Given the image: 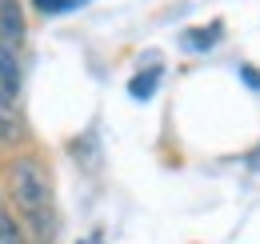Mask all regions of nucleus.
Returning a JSON list of instances; mask_svg holds the SVG:
<instances>
[{
	"label": "nucleus",
	"mask_w": 260,
	"mask_h": 244,
	"mask_svg": "<svg viewBox=\"0 0 260 244\" xmlns=\"http://www.w3.org/2000/svg\"><path fill=\"white\" fill-rule=\"evenodd\" d=\"M4 196L24 220L32 244H56V192L36 152H12V160L4 164Z\"/></svg>",
	"instance_id": "1"
},
{
	"label": "nucleus",
	"mask_w": 260,
	"mask_h": 244,
	"mask_svg": "<svg viewBox=\"0 0 260 244\" xmlns=\"http://www.w3.org/2000/svg\"><path fill=\"white\" fill-rule=\"evenodd\" d=\"M80 244H100V236H88V240H80Z\"/></svg>",
	"instance_id": "10"
},
{
	"label": "nucleus",
	"mask_w": 260,
	"mask_h": 244,
	"mask_svg": "<svg viewBox=\"0 0 260 244\" xmlns=\"http://www.w3.org/2000/svg\"><path fill=\"white\" fill-rule=\"evenodd\" d=\"M0 96L12 100V104L20 96V60H16L12 44H0Z\"/></svg>",
	"instance_id": "3"
},
{
	"label": "nucleus",
	"mask_w": 260,
	"mask_h": 244,
	"mask_svg": "<svg viewBox=\"0 0 260 244\" xmlns=\"http://www.w3.org/2000/svg\"><path fill=\"white\" fill-rule=\"evenodd\" d=\"M220 36H224L220 24H204V28L180 32V44H184L188 52H208V48H216V44H220Z\"/></svg>",
	"instance_id": "5"
},
{
	"label": "nucleus",
	"mask_w": 260,
	"mask_h": 244,
	"mask_svg": "<svg viewBox=\"0 0 260 244\" xmlns=\"http://www.w3.org/2000/svg\"><path fill=\"white\" fill-rule=\"evenodd\" d=\"M240 76H244L252 88H260V72H256V68H248V64H244V68H240Z\"/></svg>",
	"instance_id": "9"
},
{
	"label": "nucleus",
	"mask_w": 260,
	"mask_h": 244,
	"mask_svg": "<svg viewBox=\"0 0 260 244\" xmlns=\"http://www.w3.org/2000/svg\"><path fill=\"white\" fill-rule=\"evenodd\" d=\"M20 140V120H16V104L0 96V144H16Z\"/></svg>",
	"instance_id": "6"
},
{
	"label": "nucleus",
	"mask_w": 260,
	"mask_h": 244,
	"mask_svg": "<svg viewBox=\"0 0 260 244\" xmlns=\"http://www.w3.org/2000/svg\"><path fill=\"white\" fill-rule=\"evenodd\" d=\"M88 0H32V8L40 16H60V12H76V8H84Z\"/></svg>",
	"instance_id": "8"
},
{
	"label": "nucleus",
	"mask_w": 260,
	"mask_h": 244,
	"mask_svg": "<svg viewBox=\"0 0 260 244\" xmlns=\"http://www.w3.org/2000/svg\"><path fill=\"white\" fill-rule=\"evenodd\" d=\"M24 40V8L20 0H0V44L20 48Z\"/></svg>",
	"instance_id": "2"
},
{
	"label": "nucleus",
	"mask_w": 260,
	"mask_h": 244,
	"mask_svg": "<svg viewBox=\"0 0 260 244\" xmlns=\"http://www.w3.org/2000/svg\"><path fill=\"white\" fill-rule=\"evenodd\" d=\"M0 244H32L24 220L16 216V208L8 204V196L0 192Z\"/></svg>",
	"instance_id": "4"
},
{
	"label": "nucleus",
	"mask_w": 260,
	"mask_h": 244,
	"mask_svg": "<svg viewBox=\"0 0 260 244\" xmlns=\"http://www.w3.org/2000/svg\"><path fill=\"white\" fill-rule=\"evenodd\" d=\"M156 84H160V64H152L148 72H140V76H132V84H128L132 100H148V96L156 92Z\"/></svg>",
	"instance_id": "7"
}]
</instances>
